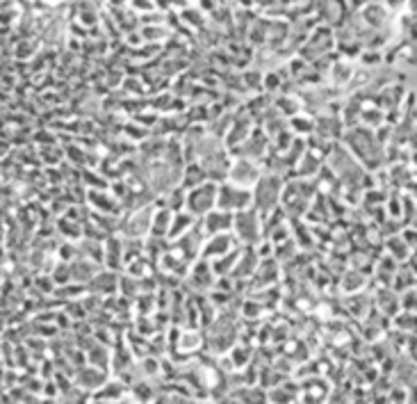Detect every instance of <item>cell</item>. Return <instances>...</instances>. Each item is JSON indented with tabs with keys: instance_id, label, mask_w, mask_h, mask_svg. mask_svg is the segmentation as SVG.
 Returning <instances> with one entry per match:
<instances>
[{
	"instance_id": "1",
	"label": "cell",
	"mask_w": 417,
	"mask_h": 404,
	"mask_svg": "<svg viewBox=\"0 0 417 404\" xmlns=\"http://www.w3.org/2000/svg\"><path fill=\"white\" fill-rule=\"evenodd\" d=\"M217 208L226 210L231 215H240L249 208H255L253 190L242 185H235L231 181L219 183V199H217Z\"/></svg>"
},
{
	"instance_id": "2",
	"label": "cell",
	"mask_w": 417,
	"mask_h": 404,
	"mask_svg": "<svg viewBox=\"0 0 417 404\" xmlns=\"http://www.w3.org/2000/svg\"><path fill=\"white\" fill-rule=\"evenodd\" d=\"M217 199H219V185L214 181H207L187 192L185 210L189 215H194V217H205L207 213H212L217 208Z\"/></svg>"
},
{
	"instance_id": "3",
	"label": "cell",
	"mask_w": 417,
	"mask_h": 404,
	"mask_svg": "<svg viewBox=\"0 0 417 404\" xmlns=\"http://www.w3.org/2000/svg\"><path fill=\"white\" fill-rule=\"evenodd\" d=\"M235 238L240 240V244L251 247L260 240L262 236V220H260V210L258 208H249L240 215H235V227H233Z\"/></svg>"
},
{
	"instance_id": "4",
	"label": "cell",
	"mask_w": 417,
	"mask_h": 404,
	"mask_svg": "<svg viewBox=\"0 0 417 404\" xmlns=\"http://www.w3.org/2000/svg\"><path fill=\"white\" fill-rule=\"evenodd\" d=\"M281 196V181L276 176H262L260 183L255 185L253 190V199H255V208L260 213H269L271 208H276Z\"/></svg>"
},
{
	"instance_id": "5",
	"label": "cell",
	"mask_w": 417,
	"mask_h": 404,
	"mask_svg": "<svg viewBox=\"0 0 417 404\" xmlns=\"http://www.w3.org/2000/svg\"><path fill=\"white\" fill-rule=\"evenodd\" d=\"M260 169L253 165V160L249 158H238L235 163H231V172H229V181L235 183V185H242V187H255L260 183Z\"/></svg>"
},
{
	"instance_id": "6",
	"label": "cell",
	"mask_w": 417,
	"mask_h": 404,
	"mask_svg": "<svg viewBox=\"0 0 417 404\" xmlns=\"http://www.w3.org/2000/svg\"><path fill=\"white\" fill-rule=\"evenodd\" d=\"M235 227V215L226 213V210H219L214 208L212 213H207L203 222H201V231L205 236H224V233H231Z\"/></svg>"
},
{
	"instance_id": "7",
	"label": "cell",
	"mask_w": 417,
	"mask_h": 404,
	"mask_svg": "<svg viewBox=\"0 0 417 404\" xmlns=\"http://www.w3.org/2000/svg\"><path fill=\"white\" fill-rule=\"evenodd\" d=\"M235 249H238V238L231 236V233H224V236L207 238V242L201 247V253L210 263H214V260H219L224 256H229V253L235 251Z\"/></svg>"
},
{
	"instance_id": "8",
	"label": "cell",
	"mask_w": 417,
	"mask_h": 404,
	"mask_svg": "<svg viewBox=\"0 0 417 404\" xmlns=\"http://www.w3.org/2000/svg\"><path fill=\"white\" fill-rule=\"evenodd\" d=\"M174 210L169 208H160L155 215H153V222H150V233L158 238L162 236H169V231H172V224H174Z\"/></svg>"
},
{
	"instance_id": "9",
	"label": "cell",
	"mask_w": 417,
	"mask_h": 404,
	"mask_svg": "<svg viewBox=\"0 0 417 404\" xmlns=\"http://www.w3.org/2000/svg\"><path fill=\"white\" fill-rule=\"evenodd\" d=\"M194 215H189L187 210H180L174 215V224H172V231H169V238H183L187 233H192L194 227Z\"/></svg>"
},
{
	"instance_id": "10",
	"label": "cell",
	"mask_w": 417,
	"mask_h": 404,
	"mask_svg": "<svg viewBox=\"0 0 417 404\" xmlns=\"http://www.w3.org/2000/svg\"><path fill=\"white\" fill-rule=\"evenodd\" d=\"M115 404H135V402H132V400H117Z\"/></svg>"
}]
</instances>
